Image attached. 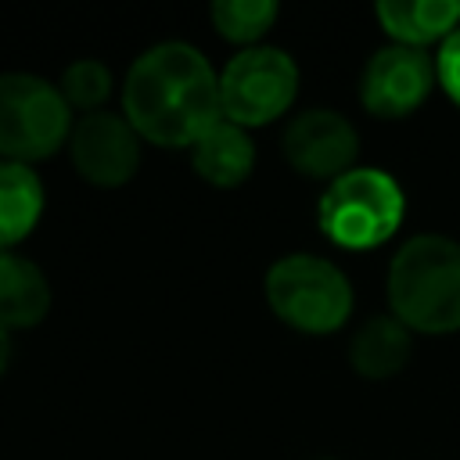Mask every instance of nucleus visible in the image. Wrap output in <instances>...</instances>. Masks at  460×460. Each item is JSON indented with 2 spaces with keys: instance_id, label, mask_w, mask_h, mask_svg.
<instances>
[{
  "instance_id": "obj_14",
  "label": "nucleus",
  "mask_w": 460,
  "mask_h": 460,
  "mask_svg": "<svg viewBox=\"0 0 460 460\" xmlns=\"http://www.w3.org/2000/svg\"><path fill=\"white\" fill-rule=\"evenodd\" d=\"M47 190L32 165L0 158V252H14L43 219Z\"/></svg>"
},
{
  "instance_id": "obj_15",
  "label": "nucleus",
  "mask_w": 460,
  "mask_h": 460,
  "mask_svg": "<svg viewBox=\"0 0 460 460\" xmlns=\"http://www.w3.org/2000/svg\"><path fill=\"white\" fill-rule=\"evenodd\" d=\"M277 14H280V7L273 0H212L208 4L212 29L241 50L259 47L266 40V32L277 25Z\"/></svg>"
},
{
  "instance_id": "obj_5",
  "label": "nucleus",
  "mask_w": 460,
  "mask_h": 460,
  "mask_svg": "<svg viewBox=\"0 0 460 460\" xmlns=\"http://www.w3.org/2000/svg\"><path fill=\"white\" fill-rule=\"evenodd\" d=\"M72 126L58 83L36 72H0V158L36 165L68 147Z\"/></svg>"
},
{
  "instance_id": "obj_2",
  "label": "nucleus",
  "mask_w": 460,
  "mask_h": 460,
  "mask_svg": "<svg viewBox=\"0 0 460 460\" xmlns=\"http://www.w3.org/2000/svg\"><path fill=\"white\" fill-rule=\"evenodd\" d=\"M388 313L413 334L460 331V241L446 234L406 237L385 277Z\"/></svg>"
},
{
  "instance_id": "obj_12",
  "label": "nucleus",
  "mask_w": 460,
  "mask_h": 460,
  "mask_svg": "<svg viewBox=\"0 0 460 460\" xmlns=\"http://www.w3.org/2000/svg\"><path fill=\"white\" fill-rule=\"evenodd\" d=\"M374 18L392 43L428 50L460 29V0H381Z\"/></svg>"
},
{
  "instance_id": "obj_19",
  "label": "nucleus",
  "mask_w": 460,
  "mask_h": 460,
  "mask_svg": "<svg viewBox=\"0 0 460 460\" xmlns=\"http://www.w3.org/2000/svg\"><path fill=\"white\" fill-rule=\"evenodd\" d=\"M320 460H338V456H320Z\"/></svg>"
},
{
  "instance_id": "obj_11",
  "label": "nucleus",
  "mask_w": 460,
  "mask_h": 460,
  "mask_svg": "<svg viewBox=\"0 0 460 460\" xmlns=\"http://www.w3.org/2000/svg\"><path fill=\"white\" fill-rule=\"evenodd\" d=\"M345 356H349V367L356 377L388 381V377L406 370V363L413 356V331L406 323H399L392 313L367 316L352 331Z\"/></svg>"
},
{
  "instance_id": "obj_6",
  "label": "nucleus",
  "mask_w": 460,
  "mask_h": 460,
  "mask_svg": "<svg viewBox=\"0 0 460 460\" xmlns=\"http://www.w3.org/2000/svg\"><path fill=\"white\" fill-rule=\"evenodd\" d=\"M298 65L284 47L259 43L237 50L219 68V111L241 129H259L277 122L295 108Z\"/></svg>"
},
{
  "instance_id": "obj_16",
  "label": "nucleus",
  "mask_w": 460,
  "mask_h": 460,
  "mask_svg": "<svg viewBox=\"0 0 460 460\" xmlns=\"http://www.w3.org/2000/svg\"><path fill=\"white\" fill-rule=\"evenodd\" d=\"M58 90H61V97L68 101L72 111L93 115V111H104L108 97L115 93V79H111V68L101 58H75L61 68Z\"/></svg>"
},
{
  "instance_id": "obj_17",
  "label": "nucleus",
  "mask_w": 460,
  "mask_h": 460,
  "mask_svg": "<svg viewBox=\"0 0 460 460\" xmlns=\"http://www.w3.org/2000/svg\"><path fill=\"white\" fill-rule=\"evenodd\" d=\"M435 75H438V86L446 90V97L460 108V29L442 47H435Z\"/></svg>"
},
{
  "instance_id": "obj_18",
  "label": "nucleus",
  "mask_w": 460,
  "mask_h": 460,
  "mask_svg": "<svg viewBox=\"0 0 460 460\" xmlns=\"http://www.w3.org/2000/svg\"><path fill=\"white\" fill-rule=\"evenodd\" d=\"M11 352H14V345H11V331L0 327V377H4V370L11 367Z\"/></svg>"
},
{
  "instance_id": "obj_3",
  "label": "nucleus",
  "mask_w": 460,
  "mask_h": 460,
  "mask_svg": "<svg viewBox=\"0 0 460 460\" xmlns=\"http://www.w3.org/2000/svg\"><path fill=\"white\" fill-rule=\"evenodd\" d=\"M270 313L298 334H334L356 309V291L345 270L313 252H291L270 262L262 277Z\"/></svg>"
},
{
  "instance_id": "obj_10",
  "label": "nucleus",
  "mask_w": 460,
  "mask_h": 460,
  "mask_svg": "<svg viewBox=\"0 0 460 460\" xmlns=\"http://www.w3.org/2000/svg\"><path fill=\"white\" fill-rule=\"evenodd\" d=\"M187 155H190V169L198 172V180L216 190L241 187L255 172V158H259L252 133L230 119H219L212 129H205Z\"/></svg>"
},
{
  "instance_id": "obj_13",
  "label": "nucleus",
  "mask_w": 460,
  "mask_h": 460,
  "mask_svg": "<svg viewBox=\"0 0 460 460\" xmlns=\"http://www.w3.org/2000/svg\"><path fill=\"white\" fill-rule=\"evenodd\" d=\"M50 298V280L40 262L18 252H0V327L14 334L43 323Z\"/></svg>"
},
{
  "instance_id": "obj_9",
  "label": "nucleus",
  "mask_w": 460,
  "mask_h": 460,
  "mask_svg": "<svg viewBox=\"0 0 460 460\" xmlns=\"http://www.w3.org/2000/svg\"><path fill=\"white\" fill-rule=\"evenodd\" d=\"M140 151L144 140L137 137V129L126 122L122 111H108V108L93 115H79L68 137L72 169L79 172L83 183L101 190H115L129 183L140 169Z\"/></svg>"
},
{
  "instance_id": "obj_7",
  "label": "nucleus",
  "mask_w": 460,
  "mask_h": 460,
  "mask_svg": "<svg viewBox=\"0 0 460 460\" xmlns=\"http://www.w3.org/2000/svg\"><path fill=\"white\" fill-rule=\"evenodd\" d=\"M435 86V54L385 43L367 58L359 72V104L374 119H406L431 97Z\"/></svg>"
},
{
  "instance_id": "obj_4",
  "label": "nucleus",
  "mask_w": 460,
  "mask_h": 460,
  "mask_svg": "<svg viewBox=\"0 0 460 460\" xmlns=\"http://www.w3.org/2000/svg\"><path fill=\"white\" fill-rule=\"evenodd\" d=\"M406 219V194L388 169L356 165L331 180L316 201L320 234L345 252L381 248Z\"/></svg>"
},
{
  "instance_id": "obj_1",
  "label": "nucleus",
  "mask_w": 460,
  "mask_h": 460,
  "mask_svg": "<svg viewBox=\"0 0 460 460\" xmlns=\"http://www.w3.org/2000/svg\"><path fill=\"white\" fill-rule=\"evenodd\" d=\"M119 101L137 137L165 151H190L223 119L219 72L183 40H162L140 50L122 79Z\"/></svg>"
},
{
  "instance_id": "obj_8",
  "label": "nucleus",
  "mask_w": 460,
  "mask_h": 460,
  "mask_svg": "<svg viewBox=\"0 0 460 460\" xmlns=\"http://www.w3.org/2000/svg\"><path fill=\"white\" fill-rule=\"evenodd\" d=\"M280 151L298 176L327 187L359 165V129L334 108H305L284 126Z\"/></svg>"
}]
</instances>
